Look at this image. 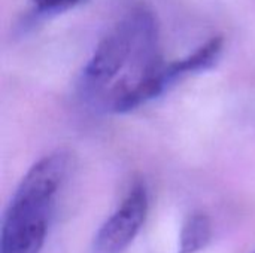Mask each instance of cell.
<instances>
[{
    "mask_svg": "<svg viewBox=\"0 0 255 253\" xmlns=\"http://www.w3.org/2000/svg\"><path fill=\"white\" fill-rule=\"evenodd\" d=\"M223 49H224L223 36H215V37L209 39L206 43H203L202 46H199L190 55L164 66L163 73H164V79H166L167 85L178 81L179 78H182L185 75L211 69L221 57Z\"/></svg>",
    "mask_w": 255,
    "mask_h": 253,
    "instance_id": "obj_4",
    "label": "cell"
},
{
    "mask_svg": "<svg viewBox=\"0 0 255 253\" xmlns=\"http://www.w3.org/2000/svg\"><path fill=\"white\" fill-rule=\"evenodd\" d=\"M254 253H255V252H254Z\"/></svg>",
    "mask_w": 255,
    "mask_h": 253,
    "instance_id": "obj_7",
    "label": "cell"
},
{
    "mask_svg": "<svg viewBox=\"0 0 255 253\" xmlns=\"http://www.w3.org/2000/svg\"><path fill=\"white\" fill-rule=\"evenodd\" d=\"M212 240V221L203 212L188 216L179 233L178 253H199Z\"/></svg>",
    "mask_w": 255,
    "mask_h": 253,
    "instance_id": "obj_5",
    "label": "cell"
},
{
    "mask_svg": "<svg viewBox=\"0 0 255 253\" xmlns=\"http://www.w3.org/2000/svg\"><path fill=\"white\" fill-rule=\"evenodd\" d=\"M158 30L152 12L134 7L96 46L82 70L85 97L100 100L109 110L146 76L164 64L158 54Z\"/></svg>",
    "mask_w": 255,
    "mask_h": 253,
    "instance_id": "obj_1",
    "label": "cell"
},
{
    "mask_svg": "<svg viewBox=\"0 0 255 253\" xmlns=\"http://www.w3.org/2000/svg\"><path fill=\"white\" fill-rule=\"evenodd\" d=\"M70 163L69 152L55 151L24 174L3 215L0 253H40Z\"/></svg>",
    "mask_w": 255,
    "mask_h": 253,
    "instance_id": "obj_2",
    "label": "cell"
},
{
    "mask_svg": "<svg viewBox=\"0 0 255 253\" xmlns=\"http://www.w3.org/2000/svg\"><path fill=\"white\" fill-rule=\"evenodd\" d=\"M37 12H61L67 10L84 0H28Z\"/></svg>",
    "mask_w": 255,
    "mask_h": 253,
    "instance_id": "obj_6",
    "label": "cell"
},
{
    "mask_svg": "<svg viewBox=\"0 0 255 253\" xmlns=\"http://www.w3.org/2000/svg\"><path fill=\"white\" fill-rule=\"evenodd\" d=\"M149 209L145 183L131 186L120 207L99 228L94 236L91 253H123L143 227Z\"/></svg>",
    "mask_w": 255,
    "mask_h": 253,
    "instance_id": "obj_3",
    "label": "cell"
}]
</instances>
